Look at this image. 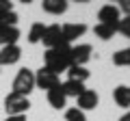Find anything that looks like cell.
I'll use <instances>...</instances> for the list:
<instances>
[{
  "label": "cell",
  "instance_id": "cell-4",
  "mask_svg": "<svg viewBox=\"0 0 130 121\" xmlns=\"http://www.w3.org/2000/svg\"><path fill=\"white\" fill-rule=\"evenodd\" d=\"M91 52H93V48L89 43H78V46H74L70 50V63L72 65H78V67H85V63L91 58Z\"/></svg>",
  "mask_w": 130,
  "mask_h": 121
},
{
  "label": "cell",
  "instance_id": "cell-5",
  "mask_svg": "<svg viewBox=\"0 0 130 121\" xmlns=\"http://www.w3.org/2000/svg\"><path fill=\"white\" fill-rule=\"evenodd\" d=\"M59 84H61L59 76L52 74V71L46 69V67H41V69L35 74V87H39V89H46V91H50V89L59 87Z\"/></svg>",
  "mask_w": 130,
  "mask_h": 121
},
{
  "label": "cell",
  "instance_id": "cell-19",
  "mask_svg": "<svg viewBox=\"0 0 130 121\" xmlns=\"http://www.w3.org/2000/svg\"><path fill=\"white\" fill-rule=\"evenodd\" d=\"M113 65H117V67L130 65V48H126V50H117L115 54H113Z\"/></svg>",
  "mask_w": 130,
  "mask_h": 121
},
{
  "label": "cell",
  "instance_id": "cell-12",
  "mask_svg": "<svg viewBox=\"0 0 130 121\" xmlns=\"http://www.w3.org/2000/svg\"><path fill=\"white\" fill-rule=\"evenodd\" d=\"M48 93V104H50L52 108H56V110H61V108H65V104H67V97L63 95V91H61V84L54 89H50V91H46Z\"/></svg>",
  "mask_w": 130,
  "mask_h": 121
},
{
  "label": "cell",
  "instance_id": "cell-6",
  "mask_svg": "<svg viewBox=\"0 0 130 121\" xmlns=\"http://www.w3.org/2000/svg\"><path fill=\"white\" fill-rule=\"evenodd\" d=\"M98 104H100V97H98L95 91H91V89H85L83 93L76 97V108L78 110H93V108H98Z\"/></svg>",
  "mask_w": 130,
  "mask_h": 121
},
{
  "label": "cell",
  "instance_id": "cell-1",
  "mask_svg": "<svg viewBox=\"0 0 130 121\" xmlns=\"http://www.w3.org/2000/svg\"><path fill=\"white\" fill-rule=\"evenodd\" d=\"M70 50L72 46L70 43H61V46L56 48H50V50H46V69H50L52 74H63V71L70 69Z\"/></svg>",
  "mask_w": 130,
  "mask_h": 121
},
{
  "label": "cell",
  "instance_id": "cell-23",
  "mask_svg": "<svg viewBox=\"0 0 130 121\" xmlns=\"http://www.w3.org/2000/svg\"><path fill=\"white\" fill-rule=\"evenodd\" d=\"M117 9H119V13H126V15H130V0H119Z\"/></svg>",
  "mask_w": 130,
  "mask_h": 121
},
{
  "label": "cell",
  "instance_id": "cell-3",
  "mask_svg": "<svg viewBox=\"0 0 130 121\" xmlns=\"http://www.w3.org/2000/svg\"><path fill=\"white\" fill-rule=\"evenodd\" d=\"M28 108H30V99L24 97V95L9 93V95L5 97V110H7V117H11V115H26Z\"/></svg>",
  "mask_w": 130,
  "mask_h": 121
},
{
  "label": "cell",
  "instance_id": "cell-14",
  "mask_svg": "<svg viewBox=\"0 0 130 121\" xmlns=\"http://www.w3.org/2000/svg\"><path fill=\"white\" fill-rule=\"evenodd\" d=\"M113 99H115L117 106H121V108H130V87L119 84V87L113 91Z\"/></svg>",
  "mask_w": 130,
  "mask_h": 121
},
{
  "label": "cell",
  "instance_id": "cell-17",
  "mask_svg": "<svg viewBox=\"0 0 130 121\" xmlns=\"http://www.w3.org/2000/svg\"><path fill=\"white\" fill-rule=\"evenodd\" d=\"M93 33H95V37L102 39V41H108V39H113V35L117 33V28L108 26V24H98V26L93 28Z\"/></svg>",
  "mask_w": 130,
  "mask_h": 121
},
{
  "label": "cell",
  "instance_id": "cell-8",
  "mask_svg": "<svg viewBox=\"0 0 130 121\" xmlns=\"http://www.w3.org/2000/svg\"><path fill=\"white\" fill-rule=\"evenodd\" d=\"M43 46L50 50V48H56V46H61V43H65L63 41V35H61V26L59 24H52V26H46V33H43Z\"/></svg>",
  "mask_w": 130,
  "mask_h": 121
},
{
  "label": "cell",
  "instance_id": "cell-27",
  "mask_svg": "<svg viewBox=\"0 0 130 121\" xmlns=\"http://www.w3.org/2000/svg\"><path fill=\"white\" fill-rule=\"evenodd\" d=\"M2 28H5V26H2V24H0V30H2Z\"/></svg>",
  "mask_w": 130,
  "mask_h": 121
},
{
  "label": "cell",
  "instance_id": "cell-24",
  "mask_svg": "<svg viewBox=\"0 0 130 121\" xmlns=\"http://www.w3.org/2000/svg\"><path fill=\"white\" fill-rule=\"evenodd\" d=\"M9 11H13V2H9V0H0V15L9 13Z\"/></svg>",
  "mask_w": 130,
  "mask_h": 121
},
{
  "label": "cell",
  "instance_id": "cell-26",
  "mask_svg": "<svg viewBox=\"0 0 130 121\" xmlns=\"http://www.w3.org/2000/svg\"><path fill=\"white\" fill-rule=\"evenodd\" d=\"M119 121H130V112H126V115L119 117Z\"/></svg>",
  "mask_w": 130,
  "mask_h": 121
},
{
  "label": "cell",
  "instance_id": "cell-20",
  "mask_svg": "<svg viewBox=\"0 0 130 121\" xmlns=\"http://www.w3.org/2000/svg\"><path fill=\"white\" fill-rule=\"evenodd\" d=\"M65 121H87V115L74 106V108H67L65 110Z\"/></svg>",
  "mask_w": 130,
  "mask_h": 121
},
{
  "label": "cell",
  "instance_id": "cell-25",
  "mask_svg": "<svg viewBox=\"0 0 130 121\" xmlns=\"http://www.w3.org/2000/svg\"><path fill=\"white\" fill-rule=\"evenodd\" d=\"M5 121H26V115H11V117H7Z\"/></svg>",
  "mask_w": 130,
  "mask_h": 121
},
{
  "label": "cell",
  "instance_id": "cell-21",
  "mask_svg": "<svg viewBox=\"0 0 130 121\" xmlns=\"http://www.w3.org/2000/svg\"><path fill=\"white\" fill-rule=\"evenodd\" d=\"M0 24H2V26H15V24H18V13H15V11L2 13L0 15Z\"/></svg>",
  "mask_w": 130,
  "mask_h": 121
},
{
  "label": "cell",
  "instance_id": "cell-15",
  "mask_svg": "<svg viewBox=\"0 0 130 121\" xmlns=\"http://www.w3.org/2000/svg\"><path fill=\"white\" fill-rule=\"evenodd\" d=\"M41 7H43V11L50 13V15H61V13L67 11V2H65V0H43Z\"/></svg>",
  "mask_w": 130,
  "mask_h": 121
},
{
  "label": "cell",
  "instance_id": "cell-2",
  "mask_svg": "<svg viewBox=\"0 0 130 121\" xmlns=\"http://www.w3.org/2000/svg\"><path fill=\"white\" fill-rule=\"evenodd\" d=\"M32 89H35V71L28 69V67H22L18 71V76H15V80H13V91L11 93L28 97V93H30Z\"/></svg>",
  "mask_w": 130,
  "mask_h": 121
},
{
  "label": "cell",
  "instance_id": "cell-10",
  "mask_svg": "<svg viewBox=\"0 0 130 121\" xmlns=\"http://www.w3.org/2000/svg\"><path fill=\"white\" fill-rule=\"evenodd\" d=\"M20 58H22L20 46H5L0 50V67L2 65H15Z\"/></svg>",
  "mask_w": 130,
  "mask_h": 121
},
{
  "label": "cell",
  "instance_id": "cell-16",
  "mask_svg": "<svg viewBox=\"0 0 130 121\" xmlns=\"http://www.w3.org/2000/svg\"><path fill=\"white\" fill-rule=\"evenodd\" d=\"M65 74H67V80H76V82H83V84L89 78V69L87 67H78V65H72Z\"/></svg>",
  "mask_w": 130,
  "mask_h": 121
},
{
  "label": "cell",
  "instance_id": "cell-13",
  "mask_svg": "<svg viewBox=\"0 0 130 121\" xmlns=\"http://www.w3.org/2000/svg\"><path fill=\"white\" fill-rule=\"evenodd\" d=\"M61 91H63L65 97H78L85 91V84L76 82V80H65V82H61Z\"/></svg>",
  "mask_w": 130,
  "mask_h": 121
},
{
  "label": "cell",
  "instance_id": "cell-22",
  "mask_svg": "<svg viewBox=\"0 0 130 121\" xmlns=\"http://www.w3.org/2000/svg\"><path fill=\"white\" fill-rule=\"evenodd\" d=\"M117 33H121L124 37H130V15H124L117 24Z\"/></svg>",
  "mask_w": 130,
  "mask_h": 121
},
{
  "label": "cell",
  "instance_id": "cell-9",
  "mask_svg": "<svg viewBox=\"0 0 130 121\" xmlns=\"http://www.w3.org/2000/svg\"><path fill=\"white\" fill-rule=\"evenodd\" d=\"M85 33H87V26H85V24H63V26H61V35H63L65 43H70V41H74V39L83 37Z\"/></svg>",
  "mask_w": 130,
  "mask_h": 121
},
{
  "label": "cell",
  "instance_id": "cell-11",
  "mask_svg": "<svg viewBox=\"0 0 130 121\" xmlns=\"http://www.w3.org/2000/svg\"><path fill=\"white\" fill-rule=\"evenodd\" d=\"M18 39H20V28L18 26H5L0 30V43H2V48L5 46H18Z\"/></svg>",
  "mask_w": 130,
  "mask_h": 121
},
{
  "label": "cell",
  "instance_id": "cell-7",
  "mask_svg": "<svg viewBox=\"0 0 130 121\" xmlns=\"http://www.w3.org/2000/svg\"><path fill=\"white\" fill-rule=\"evenodd\" d=\"M98 19H100V24H108V26L117 28V24L121 19V13H119V9L115 5H104L102 9L98 11Z\"/></svg>",
  "mask_w": 130,
  "mask_h": 121
},
{
  "label": "cell",
  "instance_id": "cell-18",
  "mask_svg": "<svg viewBox=\"0 0 130 121\" xmlns=\"http://www.w3.org/2000/svg\"><path fill=\"white\" fill-rule=\"evenodd\" d=\"M43 33H46V26H43L41 22H35L30 26V30H28V41L30 43H39L43 39Z\"/></svg>",
  "mask_w": 130,
  "mask_h": 121
}]
</instances>
